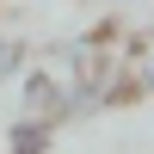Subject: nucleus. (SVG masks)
Wrapping results in <instances>:
<instances>
[{
  "instance_id": "f257e3e1",
  "label": "nucleus",
  "mask_w": 154,
  "mask_h": 154,
  "mask_svg": "<svg viewBox=\"0 0 154 154\" xmlns=\"http://www.w3.org/2000/svg\"><path fill=\"white\" fill-rule=\"evenodd\" d=\"M19 111L25 117H43V123H74V93H68V74L56 68V62H31V68L19 74Z\"/></svg>"
},
{
  "instance_id": "f03ea898",
  "label": "nucleus",
  "mask_w": 154,
  "mask_h": 154,
  "mask_svg": "<svg viewBox=\"0 0 154 154\" xmlns=\"http://www.w3.org/2000/svg\"><path fill=\"white\" fill-rule=\"evenodd\" d=\"M0 148H6V154H49V148H56V123L25 117V111H19V117L0 130Z\"/></svg>"
},
{
  "instance_id": "7ed1b4c3",
  "label": "nucleus",
  "mask_w": 154,
  "mask_h": 154,
  "mask_svg": "<svg viewBox=\"0 0 154 154\" xmlns=\"http://www.w3.org/2000/svg\"><path fill=\"white\" fill-rule=\"evenodd\" d=\"M25 68H31V43H25L12 25H0V93H6V86L19 80Z\"/></svg>"
},
{
  "instance_id": "20e7f679",
  "label": "nucleus",
  "mask_w": 154,
  "mask_h": 154,
  "mask_svg": "<svg viewBox=\"0 0 154 154\" xmlns=\"http://www.w3.org/2000/svg\"><path fill=\"white\" fill-rule=\"evenodd\" d=\"M123 68H130V86H136V99H154V49H136Z\"/></svg>"
},
{
  "instance_id": "39448f33",
  "label": "nucleus",
  "mask_w": 154,
  "mask_h": 154,
  "mask_svg": "<svg viewBox=\"0 0 154 154\" xmlns=\"http://www.w3.org/2000/svg\"><path fill=\"white\" fill-rule=\"evenodd\" d=\"M0 154H6V148H0Z\"/></svg>"
}]
</instances>
